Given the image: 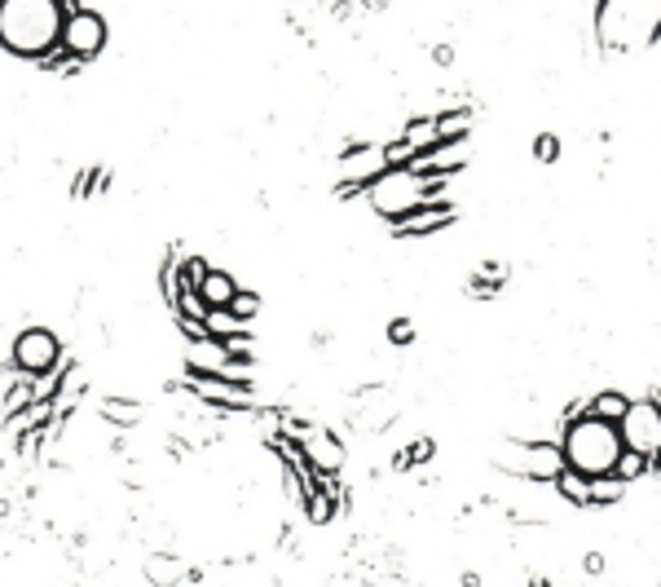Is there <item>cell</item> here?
Listing matches in <instances>:
<instances>
[{"label":"cell","mask_w":661,"mask_h":587,"mask_svg":"<svg viewBox=\"0 0 661 587\" xmlns=\"http://www.w3.org/2000/svg\"><path fill=\"white\" fill-rule=\"evenodd\" d=\"M62 0H0V44L13 58H44L62 44Z\"/></svg>","instance_id":"obj_1"},{"label":"cell","mask_w":661,"mask_h":587,"mask_svg":"<svg viewBox=\"0 0 661 587\" xmlns=\"http://www.w3.org/2000/svg\"><path fill=\"white\" fill-rule=\"evenodd\" d=\"M560 446H565V464L587 473V477H600V473H613L618 468V455L627 451L622 442V428L613 419H600L591 411L573 415L560 433Z\"/></svg>","instance_id":"obj_2"},{"label":"cell","mask_w":661,"mask_h":587,"mask_svg":"<svg viewBox=\"0 0 661 587\" xmlns=\"http://www.w3.org/2000/svg\"><path fill=\"white\" fill-rule=\"evenodd\" d=\"M441 191H446L441 178H424V173H415L410 164H393V169H384V173L366 186V199H370V208H375L384 221H401V216L415 212L419 203L441 199Z\"/></svg>","instance_id":"obj_3"},{"label":"cell","mask_w":661,"mask_h":587,"mask_svg":"<svg viewBox=\"0 0 661 587\" xmlns=\"http://www.w3.org/2000/svg\"><path fill=\"white\" fill-rule=\"evenodd\" d=\"M498 473L507 477H520V482H556L569 464H565V446L560 442H502L495 455H490Z\"/></svg>","instance_id":"obj_4"},{"label":"cell","mask_w":661,"mask_h":587,"mask_svg":"<svg viewBox=\"0 0 661 587\" xmlns=\"http://www.w3.org/2000/svg\"><path fill=\"white\" fill-rule=\"evenodd\" d=\"M627 451H640L649 459H658L661 451V402L658 397H631L627 415L618 419Z\"/></svg>","instance_id":"obj_5"},{"label":"cell","mask_w":661,"mask_h":587,"mask_svg":"<svg viewBox=\"0 0 661 587\" xmlns=\"http://www.w3.org/2000/svg\"><path fill=\"white\" fill-rule=\"evenodd\" d=\"M106 44V18L93 9H71L62 22V49L71 58H98Z\"/></svg>","instance_id":"obj_6"},{"label":"cell","mask_w":661,"mask_h":587,"mask_svg":"<svg viewBox=\"0 0 661 587\" xmlns=\"http://www.w3.org/2000/svg\"><path fill=\"white\" fill-rule=\"evenodd\" d=\"M384 169H393L388 146H375V142L353 146V151H344V160H339V186H344V191H366Z\"/></svg>","instance_id":"obj_7"},{"label":"cell","mask_w":661,"mask_h":587,"mask_svg":"<svg viewBox=\"0 0 661 587\" xmlns=\"http://www.w3.org/2000/svg\"><path fill=\"white\" fill-rule=\"evenodd\" d=\"M13 363H18L22 372H31V376L49 372V367L58 363V336L44 332V327H27V332L13 341Z\"/></svg>","instance_id":"obj_8"},{"label":"cell","mask_w":661,"mask_h":587,"mask_svg":"<svg viewBox=\"0 0 661 587\" xmlns=\"http://www.w3.org/2000/svg\"><path fill=\"white\" fill-rule=\"evenodd\" d=\"M450 221H455V208L446 199H433V203H419L415 212H406L401 221H393V234L397 239H428V234H441Z\"/></svg>","instance_id":"obj_9"},{"label":"cell","mask_w":661,"mask_h":587,"mask_svg":"<svg viewBox=\"0 0 661 587\" xmlns=\"http://www.w3.org/2000/svg\"><path fill=\"white\" fill-rule=\"evenodd\" d=\"M194 393L212 406H252V393L247 381H234V376H212V372H194Z\"/></svg>","instance_id":"obj_10"},{"label":"cell","mask_w":661,"mask_h":587,"mask_svg":"<svg viewBox=\"0 0 661 587\" xmlns=\"http://www.w3.org/2000/svg\"><path fill=\"white\" fill-rule=\"evenodd\" d=\"M305 459H309V468H318V473H327L330 477V473H339V468H344V446H339L330 433L318 428V433H309V437H305Z\"/></svg>","instance_id":"obj_11"},{"label":"cell","mask_w":661,"mask_h":587,"mask_svg":"<svg viewBox=\"0 0 661 587\" xmlns=\"http://www.w3.org/2000/svg\"><path fill=\"white\" fill-rule=\"evenodd\" d=\"M234 292H238V283H234L225 270H207V274H203V283H199V296L207 301V310L230 305V301H234Z\"/></svg>","instance_id":"obj_12"},{"label":"cell","mask_w":661,"mask_h":587,"mask_svg":"<svg viewBox=\"0 0 661 587\" xmlns=\"http://www.w3.org/2000/svg\"><path fill=\"white\" fill-rule=\"evenodd\" d=\"M556 495H560L565 504H573V508H591V477L578 473V468H565V473L556 477Z\"/></svg>","instance_id":"obj_13"},{"label":"cell","mask_w":661,"mask_h":587,"mask_svg":"<svg viewBox=\"0 0 661 587\" xmlns=\"http://www.w3.org/2000/svg\"><path fill=\"white\" fill-rule=\"evenodd\" d=\"M627 490H631V482H622L618 473H600V477H591V508H613L618 499H627Z\"/></svg>","instance_id":"obj_14"},{"label":"cell","mask_w":661,"mask_h":587,"mask_svg":"<svg viewBox=\"0 0 661 587\" xmlns=\"http://www.w3.org/2000/svg\"><path fill=\"white\" fill-rule=\"evenodd\" d=\"M472 124H477V115H472L468 107H459V111H441V115H437L441 142H459V138H468V133H472Z\"/></svg>","instance_id":"obj_15"},{"label":"cell","mask_w":661,"mask_h":587,"mask_svg":"<svg viewBox=\"0 0 661 587\" xmlns=\"http://www.w3.org/2000/svg\"><path fill=\"white\" fill-rule=\"evenodd\" d=\"M627 406H631V397H627V393H618V389L596 393V397L587 402V411H591V415H600V419H613V424L627 415Z\"/></svg>","instance_id":"obj_16"},{"label":"cell","mask_w":661,"mask_h":587,"mask_svg":"<svg viewBox=\"0 0 661 587\" xmlns=\"http://www.w3.org/2000/svg\"><path fill=\"white\" fill-rule=\"evenodd\" d=\"M207 336H216V341L243 336V318H238L230 305H221V310H207Z\"/></svg>","instance_id":"obj_17"},{"label":"cell","mask_w":661,"mask_h":587,"mask_svg":"<svg viewBox=\"0 0 661 587\" xmlns=\"http://www.w3.org/2000/svg\"><path fill=\"white\" fill-rule=\"evenodd\" d=\"M613 473H618L622 482H631V486H635V482H644V477L653 473V459H649V455H640V451H622Z\"/></svg>","instance_id":"obj_18"},{"label":"cell","mask_w":661,"mask_h":587,"mask_svg":"<svg viewBox=\"0 0 661 587\" xmlns=\"http://www.w3.org/2000/svg\"><path fill=\"white\" fill-rule=\"evenodd\" d=\"M230 310L243 318V323H252L256 314H261V296L256 292H234V301H230Z\"/></svg>","instance_id":"obj_19"},{"label":"cell","mask_w":661,"mask_h":587,"mask_svg":"<svg viewBox=\"0 0 661 587\" xmlns=\"http://www.w3.org/2000/svg\"><path fill=\"white\" fill-rule=\"evenodd\" d=\"M305 508H309V522L323 526V522H330V508H335V504H330V495H323V490H309V495H305Z\"/></svg>","instance_id":"obj_20"},{"label":"cell","mask_w":661,"mask_h":587,"mask_svg":"<svg viewBox=\"0 0 661 587\" xmlns=\"http://www.w3.org/2000/svg\"><path fill=\"white\" fill-rule=\"evenodd\" d=\"M106 415H111L115 424H133V419H138V402H120V397H111V402H106Z\"/></svg>","instance_id":"obj_21"},{"label":"cell","mask_w":661,"mask_h":587,"mask_svg":"<svg viewBox=\"0 0 661 587\" xmlns=\"http://www.w3.org/2000/svg\"><path fill=\"white\" fill-rule=\"evenodd\" d=\"M424 459H433V442L428 437L410 442V451H406V464H424Z\"/></svg>","instance_id":"obj_22"},{"label":"cell","mask_w":661,"mask_h":587,"mask_svg":"<svg viewBox=\"0 0 661 587\" xmlns=\"http://www.w3.org/2000/svg\"><path fill=\"white\" fill-rule=\"evenodd\" d=\"M551 155H560L556 138H538V160H551Z\"/></svg>","instance_id":"obj_23"},{"label":"cell","mask_w":661,"mask_h":587,"mask_svg":"<svg viewBox=\"0 0 661 587\" xmlns=\"http://www.w3.org/2000/svg\"><path fill=\"white\" fill-rule=\"evenodd\" d=\"M406 336H415V327H410V323H393V341L406 345Z\"/></svg>","instance_id":"obj_24"},{"label":"cell","mask_w":661,"mask_h":587,"mask_svg":"<svg viewBox=\"0 0 661 587\" xmlns=\"http://www.w3.org/2000/svg\"><path fill=\"white\" fill-rule=\"evenodd\" d=\"M658 402H661V397H658Z\"/></svg>","instance_id":"obj_25"}]
</instances>
